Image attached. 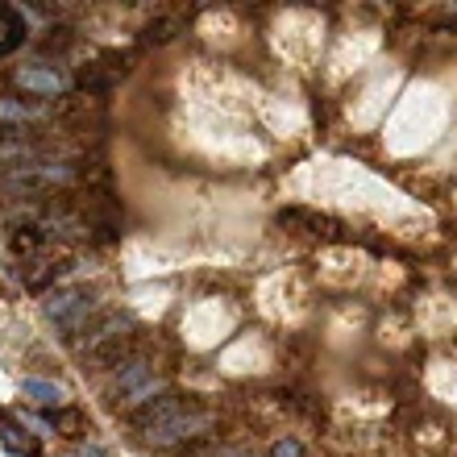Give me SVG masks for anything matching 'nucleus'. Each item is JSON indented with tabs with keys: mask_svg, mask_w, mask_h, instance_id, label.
Returning a JSON list of instances; mask_svg holds the SVG:
<instances>
[{
	"mask_svg": "<svg viewBox=\"0 0 457 457\" xmlns=\"http://www.w3.org/2000/svg\"><path fill=\"white\" fill-rule=\"evenodd\" d=\"M96 308H100L96 295H92V291H84V287L54 291V295L46 300V316L62 328V337H67V341H75V333H79V328H87V316L96 312Z\"/></svg>",
	"mask_w": 457,
	"mask_h": 457,
	"instance_id": "obj_1",
	"label": "nucleus"
},
{
	"mask_svg": "<svg viewBox=\"0 0 457 457\" xmlns=\"http://www.w3.org/2000/svg\"><path fill=\"white\" fill-rule=\"evenodd\" d=\"M42 109L37 104H25V100H0V120H12V125H25V120H37Z\"/></svg>",
	"mask_w": 457,
	"mask_h": 457,
	"instance_id": "obj_10",
	"label": "nucleus"
},
{
	"mask_svg": "<svg viewBox=\"0 0 457 457\" xmlns=\"http://www.w3.org/2000/svg\"><path fill=\"white\" fill-rule=\"evenodd\" d=\"M175 34H179V17H158V21H150L142 29V46H162Z\"/></svg>",
	"mask_w": 457,
	"mask_h": 457,
	"instance_id": "obj_9",
	"label": "nucleus"
},
{
	"mask_svg": "<svg viewBox=\"0 0 457 457\" xmlns=\"http://www.w3.org/2000/svg\"><path fill=\"white\" fill-rule=\"evenodd\" d=\"M208 428V411L200 408H183L179 416H170L167 424H158V428H150L145 433V441L150 445H175V441H183V436H195Z\"/></svg>",
	"mask_w": 457,
	"mask_h": 457,
	"instance_id": "obj_2",
	"label": "nucleus"
},
{
	"mask_svg": "<svg viewBox=\"0 0 457 457\" xmlns=\"http://www.w3.org/2000/svg\"><path fill=\"white\" fill-rule=\"evenodd\" d=\"M17 87L21 92H34V96H59L67 79H62L59 67H50V62H34V67H21L17 71Z\"/></svg>",
	"mask_w": 457,
	"mask_h": 457,
	"instance_id": "obj_4",
	"label": "nucleus"
},
{
	"mask_svg": "<svg viewBox=\"0 0 457 457\" xmlns=\"http://www.w3.org/2000/svg\"><path fill=\"white\" fill-rule=\"evenodd\" d=\"M29 37V25H25V12L12 9V4H0V54H12Z\"/></svg>",
	"mask_w": 457,
	"mask_h": 457,
	"instance_id": "obj_6",
	"label": "nucleus"
},
{
	"mask_svg": "<svg viewBox=\"0 0 457 457\" xmlns=\"http://www.w3.org/2000/svg\"><path fill=\"white\" fill-rule=\"evenodd\" d=\"M54 428H59L62 436H79V428H84V416H79V411H59V416H54Z\"/></svg>",
	"mask_w": 457,
	"mask_h": 457,
	"instance_id": "obj_13",
	"label": "nucleus"
},
{
	"mask_svg": "<svg viewBox=\"0 0 457 457\" xmlns=\"http://www.w3.org/2000/svg\"><path fill=\"white\" fill-rule=\"evenodd\" d=\"M75 42V34L67 29V25H50L46 37H42V50H67Z\"/></svg>",
	"mask_w": 457,
	"mask_h": 457,
	"instance_id": "obj_12",
	"label": "nucleus"
},
{
	"mask_svg": "<svg viewBox=\"0 0 457 457\" xmlns=\"http://www.w3.org/2000/svg\"><path fill=\"white\" fill-rule=\"evenodd\" d=\"M120 328H133V316H129V312H104V316H100L96 325L87 328V337L79 341L84 358H92V353H100V349H109L112 341L129 337V333H120Z\"/></svg>",
	"mask_w": 457,
	"mask_h": 457,
	"instance_id": "obj_3",
	"label": "nucleus"
},
{
	"mask_svg": "<svg viewBox=\"0 0 457 457\" xmlns=\"http://www.w3.org/2000/svg\"><path fill=\"white\" fill-rule=\"evenodd\" d=\"M278 225H303L312 237H328L325 228H333V220L320 212H308V208H287V212H278Z\"/></svg>",
	"mask_w": 457,
	"mask_h": 457,
	"instance_id": "obj_8",
	"label": "nucleus"
},
{
	"mask_svg": "<svg viewBox=\"0 0 457 457\" xmlns=\"http://www.w3.org/2000/svg\"><path fill=\"white\" fill-rule=\"evenodd\" d=\"M62 457H104V453H100V449H87V445H84L79 453H62Z\"/></svg>",
	"mask_w": 457,
	"mask_h": 457,
	"instance_id": "obj_15",
	"label": "nucleus"
},
{
	"mask_svg": "<svg viewBox=\"0 0 457 457\" xmlns=\"http://www.w3.org/2000/svg\"><path fill=\"white\" fill-rule=\"evenodd\" d=\"M183 408H192L183 395H158V399H150V403H142V411H133V424H137L142 433H150L158 424H167L170 416H179Z\"/></svg>",
	"mask_w": 457,
	"mask_h": 457,
	"instance_id": "obj_5",
	"label": "nucleus"
},
{
	"mask_svg": "<svg viewBox=\"0 0 457 457\" xmlns=\"http://www.w3.org/2000/svg\"><path fill=\"white\" fill-rule=\"evenodd\" d=\"M0 441H4V449H9V453H25V457H34V445H29L25 436H17V424H12L9 416H4V411H0Z\"/></svg>",
	"mask_w": 457,
	"mask_h": 457,
	"instance_id": "obj_11",
	"label": "nucleus"
},
{
	"mask_svg": "<svg viewBox=\"0 0 457 457\" xmlns=\"http://www.w3.org/2000/svg\"><path fill=\"white\" fill-rule=\"evenodd\" d=\"M303 445L300 441H291V436H283V441H275V449H270V457H300Z\"/></svg>",
	"mask_w": 457,
	"mask_h": 457,
	"instance_id": "obj_14",
	"label": "nucleus"
},
{
	"mask_svg": "<svg viewBox=\"0 0 457 457\" xmlns=\"http://www.w3.org/2000/svg\"><path fill=\"white\" fill-rule=\"evenodd\" d=\"M21 395L42 403V408H59L62 399H67V391L59 383H46V378H21Z\"/></svg>",
	"mask_w": 457,
	"mask_h": 457,
	"instance_id": "obj_7",
	"label": "nucleus"
}]
</instances>
